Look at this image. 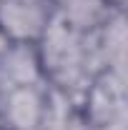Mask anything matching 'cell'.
Segmentation results:
<instances>
[{"label":"cell","instance_id":"52a82bcc","mask_svg":"<svg viewBox=\"0 0 128 130\" xmlns=\"http://www.w3.org/2000/svg\"><path fill=\"white\" fill-rule=\"evenodd\" d=\"M53 8H55V20L78 32H93L116 10H126L116 8L111 0H53Z\"/></svg>","mask_w":128,"mask_h":130},{"label":"cell","instance_id":"8992f818","mask_svg":"<svg viewBox=\"0 0 128 130\" xmlns=\"http://www.w3.org/2000/svg\"><path fill=\"white\" fill-rule=\"evenodd\" d=\"M93 35L100 73L126 75V10H116Z\"/></svg>","mask_w":128,"mask_h":130},{"label":"cell","instance_id":"5b68a950","mask_svg":"<svg viewBox=\"0 0 128 130\" xmlns=\"http://www.w3.org/2000/svg\"><path fill=\"white\" fill-rule=\"evenodd\" d=\"M38 83L45 80H43L35 45L10 43L0 53V93L25 88V85H38Z\"/></svg>","mask_w":128,"mask_h":130},{"label":"cell","instance_id":"6da1fadb","mask_svg":"<svg viewBox=\"0 0 128 130\" xmlns=\"http://www.w3.org/2000/svg\"><path fill=\"white\" fill-rule=\"evenodd\" d=\"M35 53L45 85L78 100H83L85 88L100 73L93 35L73 30L60 20H53L48 32L35 43Z\"/></svg>","mask_w":128,"mask_h":130},{"label":"cell","instance_id":"277c9868","mask_svg":"<svg viewBox=\"0 0 128 130\" xmlns=\"http://www.w3.org/2000/svg\"><path fill=\"white\" fill-rule=\"evenodd\" d=\"M48 105V85H25L0 93V125L5 130H40Z\"/></svg>","mask_w":128,"mask_h":130},{"label":"cell","instance_id":"3957f363","mask_svg":"<svg viewBox=\"0 0 128 130\" xmlns=\"http://www.w3.org/2000/svg\"><path fill=\"white\" fill-rule=\"evenodd\" d=\"M53 20V0H0V30L8 43L35 45Z\"/></svg>","mask_w":128,"mask_h":130},{"label":"cell","instance_id":"ba28073f","mask_svg":"<svg viewBox=\"0 0 128 130\" xmlns=\"http://www.w3.org/2000/svg\"><path fill=\"white\" fill-rule=\"evenodd\" d=\"M8 45H10V43H8V38L3 35V30H0V53H3V50L8 48Z\"/></svg>","mask_w":128,"mask_h":130},{"label":"cell","instance_id":"7a4b0ae2","mask_svg":"<svg viewBox=\"0 0 128 130\" xmlns=\"http://www.w3.org/2000/svg\"><path fill=\"white\" fill-rule=\"evenodd\" d=\"M80 105L88 130H128L126 75L98 73L85 88Z\"/></svg>","mask_w":128,"mask_h":130},{"label":"cell","instance_id":"9c48e42d","mask_svg":"<svg viewBox=\"0 0 128 130\" xmlns=\"http://www.w3.org/2000/svg\"><path fill=\"white\" fill-rule=\"evenodd\" d=\"M113 5H116V8H126V0H111Z\"/></svg>","mask_w":128,"mask_h":130}]
</instances>
